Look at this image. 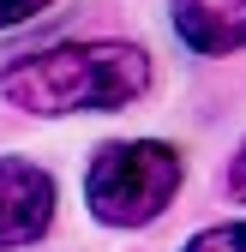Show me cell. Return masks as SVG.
<instances>
[{
    "label": "cell",
    "instance_id": "cell-3",
    "mask_svg": "<svg viewBox=\"0 0 246 252\" xmlns=\"http://www.w3.org/2000/svg\"><path fill=\"white\" fill-rule=\"evenodd\" d=\"M54 228V174L30 156H0V252L36 246Z\"/></svg>",
    "mask_w": 246,
    "mask_h": 252
},
{
    "label": "cell",
    "instance_id": "cell-5",
    "mask_svg": "<svg viewBox=\"0 0 246 252\" xmlns=\"http://www.w3.org/2000/svg\"><path fill=\"white\" fill-rule=\"evenodd\" d=\"M180 252H246V222H222V228H204L192 234Z\"/></svg>",
    "mask_w": 246,
    "mask_h": 252
},
{
    "label": "cell",
    "instance_id": "cell-4",
    "mask_svg": "<svg viewBox=\"0 0 246 252\" xmlns=\"http://www.w3.org/2000/svg\"><path fill=\"white\" fill-rule=\"evenodd\" d=\"M174 30L192 54L246 48V0H174Z\"/></svg>",
    "mask_w": 246,
    "mask_h": 252
},
{
    "label": "cell",
    "instance_id": "cell-1",
    "mask_svg": "<svg viewBox=\"0 0 246 252\" xmlns=\"http://www.w3.org/2000/svg\"><path fill=\"white\" fill-rule=\"evenodd\" d=\"M144 90H150V54L138 42H60L0 66V96L36 120L114 114L138 102Z\"/></svg>",
    "mask_w": 246,
    "mask_h": 252
},
{
    "label": "cell",
    "instance_id": "cell-7",
    "mask_svg": "<svg viewBox=\"0 0 246 252\" xmlns=\"http://www.w3.org/2000/svg\"><path fill=\"white\" fill-rule=\"evenodd\" d=\"M228 192L246 204V138H240V150H234V162H228Z\"/></svg>",
    "mask_w": 246,
    "mask_h": 252
},
{
    "label": "cell",
    "instance_id": "cell-6",
    "mask_svg": "<svg viewBox=\"0 0 246 252\" xmlns=\"http://www.w3.org/2000/svg\"><path fill=\"white\" fill-rule=\"evenodd\" d=\"M42 6H54V0H0V30H12L24 18H36Z\"/></svg>",
    "mask_w": 246,
    "mask_h": 252
},
{
    "label": "cell",
    "instance_id": "cell-2",
    "mask_svg": "<svg viewBox=\"0 0 246 252\" xmlns=\"http://www.w3.org/2000/svg\"><path fill=\"white\" fill-rule=\"evenodd\" d=\"M180 150L162 138H120L102 144L84 168V204L108 228H144L180 192Z\"/></svg>",
    "mask_w": 246,
    "mask_h": 252
}]
</instances>
